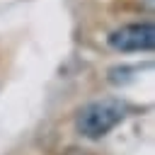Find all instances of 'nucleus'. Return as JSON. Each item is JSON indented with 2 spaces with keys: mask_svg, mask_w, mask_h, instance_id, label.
<instances>
[{
  "mask_svg": "<svg viewBox=\"0 0 155 155\" xmlns=\"http://www.w3.org/2000/svg\"><path fill=\"white\" fill-rule=\"evenodd\" d=\"M131 73H133V68L116 65V68H111V70H109V82H111V85H124V82H128V80H131Z\"/></svg>",
  "mask_w": 155,
  "mask_h": 155,
  "instance_id": "3",
  "label": "nucleus"
},
{
  "mask_svg": "<svg viewBox=\"0 0 155 155\" xmlns=\"http://www.w3.org/2000/svg\"><path fill=\"white\" fill-rule=\"evenodd\" d=\"M126 111L128 107L121 99H97L75 114V128L85 138H102L124 121Z\"/></svg>",
  "mask_w": 155,
  "mask_h": 155,
  "instance_id": "1",
  "label": "nucleus"
},
{
  "mask_svg": "<svg viewBox=\"0 0 155 155\" xmlns=\"http://www.w3.org/2000/svg\"><path fill=\"white\" fill-rule=\"evenodd\" d=\"M107 44L114 51L121 53H133V51H150L155 46V27L150 22H138V24H124L114 29L107 36Z\"/></svg>",
  "mask_w": 155,
  "mask_h": 155,
  "instance_id": "2",
  "label": "nucleus"
},
{
  "mask_svg": "<svg viewBox=\"0 0 155 155\" xmlns=\"http://www.w3.org/2000/svg\"><path fill=\"white\" fill-rule=\"evenodd\" d=\"M61 155H92L90 150H82V148H68V150H63Z\"/></svg>",
  "mask_w": 155,
  "mask_h": 155,
  "instance_id": "4",
  "label": "nucleus"
}]
</instances>
